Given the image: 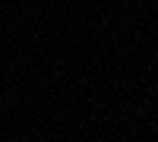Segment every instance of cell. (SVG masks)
<instances>
[]
</instances>
